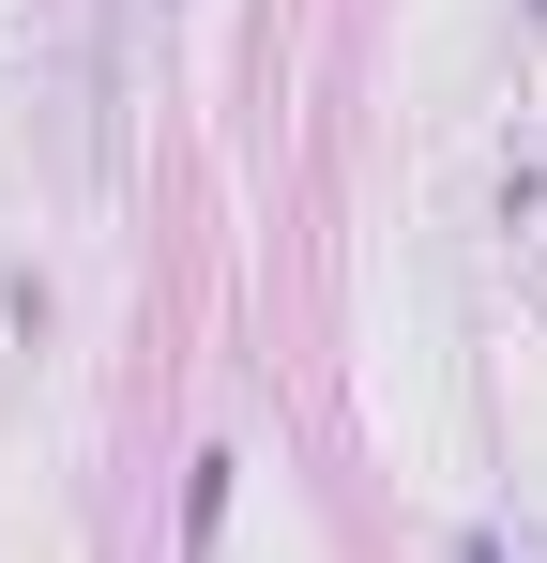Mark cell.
Segmentation results:
<instances>
[{
  "mask_svg": "<svg viewBox=\"0 0 547 563\" xmlns=\"http://www.w3.org/2000/svg\"><path fill=\"white\" fill-rule=\"evenodd\" d=\"M456 563H502V549H487V533H471V549H456Z\"/></svg>",
  "mask_w": 547,
  "mask_h": 563,
  "instance_id": "obj_1",
  "label": "cell"
}]
</instances>
